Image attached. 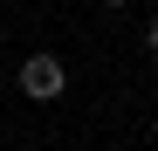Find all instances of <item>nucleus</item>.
Wrapping results in <instances>:
<instances>
[{
	"instance_id": "f03ea898",
	"label": "nucleus",
	"mask_w": 158,
	"mask_h": 151,
	"mask_svg": "<svg viewBox=\"0 0 158 151\" xmlns=\"http://www.w3.org/2000/svg\"><path fill=\"white\" fill-rule=\"evenodd\" d=\"M144 48H158V14H151V21H144Z\"/></svg>"
},
{
	"instance_id": "7ed1b4c3",
	"label": "nucleus",
	"mask_w": 158,
	"mask_h": 151,
	"mask_svg": "<svg viewBox=\"0 0 158 151\" xmlns=\"http://www.w3.org/2000/svg\"><path fill=\"white\" fill-rule=\"evenodd\" d=\"M103 7H131V0H103Z\"/></svg>"
},
{
	"instance_id": "f257e3e1",
	"label": "nucleus",
	"mask_w": 158,
	"mask_h": 151,
	"mask_svg": "<svg viewBox=\"0 0 158 151\" xmlns=\"http://www.w3.org/2000/svg\"><path fill=\"white\" fill-rule=\"evenodd\" d=\"M62 89H69V69H62L55 55H48V48L21 62V96H35V103H55Z\"/></svg>"
}]
</instances>
